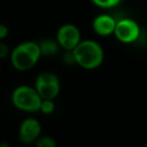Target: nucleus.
I'll return each mask as SVG.
<instances>
[{"label": "nucleus", "instance_id": "nucleus-1", "mask_svg": "<svg viewBox=\"0 0 147 147\" xmlns=\"http://www.w3.org/2000/svg\"><path fill=\"white\" fill-rule=\"evenodd\" d=\"M75 63L79 67L92 70L100 67L105 59V52L101 45L94 40H80L71 51Z\"/></svg>", "mask_w": 147, "mask_h": 147}, {"label": "nucleus", "instance_id": "nucleus-2", "mask_svg": "<svg viewBox=\"0 0 147 147\" xmlns=\"http://www.w3.org/2000/svg\"><path fill=\"white\" fill-rule=\"evenodd\" d=\"M10 62L13 67L20 71H26L33 68L39 59L41 57V52L39 44L36 41H23L18 44L9 53Z\"/></svg>", "mask_w": 147, "mask_h": 147}, {"label": "nucleus", "instance_id": "nucleus-3", "mask_svg": "<svg viewBox=\"0 0 147 147\" xmlns=\"http://www.w3.org/2000/svg\"><path fill=\"white\" fill-rule=\"evenodd\" d=\"M41 98L34 87L29 85H20L11 93L13 105L20 109L28 113H36L40 108Z\"/></svg>", "mask_w": 147, "mask_h": 147}, {"label": "nucleus", "instance_id": "nucleus-4", "mask_svg": "<svg viewBox=\"0 0 147 147\" xmlns=\"http://www.w3.org/2000/svg\"><path fill=\"white\" fill-rule=\"evenodd\" d=\"M33 87L36 88L41 99L54 100L60 93L61 84L59 77L55 74L45 71L38 75Z\"/></svg>", "mask_w": 147, "mask_h": 147}, {"label": "nucleus", "instance_id": "nucleus-5", "mask_svg": "<svg viewBox=\"0 0 147 147\" xmlns=\"http://www.w3.org/2000/svg\"><path fill=\"white\" fill-rule=\"evenodd\" d=\"M114 34L117 40L124 44H130L136 41L140 34V28L136 21L130 18H122L116 21Z\"/></svg>", "mask_w": 147, "mask_h": 147}, {"label": "nucleus", "instance_id": "nucleus-6", "mask_svg": "<svg viewBox=\"0 0 147 147\" xmlns=\"http://www.w3.org/2000/svg\"><path fill=\"white\" fill-rule=\"evenodd\" d=\"M80 40V30L75 24H63L59 28L56 32V41L65 51H72Z\"/></svg>", "mask_w": 147, "mask_h": 147}, {"label": "nucleus", "instance_id": "nucleus-7", "mask_svg": "<svg viewBox=\"0 0 147 147\" xmlns=\"http://www.w3.org/2000/svg\"><path fill=\"white\" fill-rule=\"evenodd\" d=\"M41 134V124L38 119L28 117L21 124L18 129V138L23 144L34 142Z\"/></svg>", "mask_w": 147, "mask_h": 147}, {"label": "nucleus", "instance_id": "nucleus-8", "mask_svg": "<svg viewBox=\"0 0 147 147\" xmlns=\"http://www.w3.org/2000/svg\"><path fill=\"white\" fill-rule=\"evenodd\" d=\"M116 25V20L108 15V14H101L98 15L92 23V28L94 32L99 36H110L114 33Z\"/></svg>", "mask_w": 147, "mask_h": 147}, {"label": "nucleus", "instance_id": "nucleus-9", "mask_svg": "<svg viewBox=\"0 0 147 147\" xmlns=\"http://www.w3.org/2000/svg\"><path fill=\"white\" fill-rule=\"evenodd\" d=\"M59 44L57 41L51 40V39H45L39 44L40 47V52H41V56H52L55 55L59 51Z\"/></svg>", "mask_w": 147, "mask_h": 147}, {"label": "nucleus", "instance_id": "nucleus-10", "mask_svg": "<svg viewBox=\"0 0 147 147\" xmlns=\"http://www.w3.org/2000/svg\"><path fill=\"white\" fill-rule=\"evenodd\" d=\"M36 145L38 147H55L56 146V141L54 140V138L49 137V136H41L34 141Z\"/></svg>", "mask_w": 147, "mask_h": 147}, {"label": "nucleus", "instance_id": "nucleus-11", "mask_svg": "<svg viewBox=\"0 0 147 147\" xmlns=\"http://www.w3.org/2000/svg\"><path fill=\"white\" fill-rule=\"evenodd\" d=\"M39 110L42 114H45V115L52 114L55 110V103H54V101L53 100H49V99H42L41 100V103H40Z\"/></svg>", "mask_w": 147, "mask_h": 147}, {"label": "nucleus", "instance_id": "nucleus-12", "mask_svg": "<svg viewBox=\"0 0 147 147\" xmlns=\"http://www.w3.org/2000/svg\"><path fill=\"white\" fill-rule=\"evenodd\" d=\"M91 1L100 8H111L121 3L122 0H91Z\"/></svg>", "mask_w": 147, "mask_h": 147}, {"label": "nucleus", "instance_id": "nucleus-13", "mask_svg": "<svg viewBox=\"0 0 147 147\" xmlns=\"http://www.w3.org/2000/svg\"><path fill=\"white\" fill-rule=\"evenodd\" d=\"M9 53H10V51H9L8 46L0 40V60L3 59V57H6V56H8Z\"/></svg>", "mask_w": 147, "mask_h": 147}, {"label": "nucleus", "instance_id": "nucleus-14", "mask_svg": "<svg viewBox=\"0 0 147 147\" xmlns=\"http://www.w3.org/2000/svg\"><path fill=\"white\" fill-rule=\"evenodd\" d=\"M8 33H9V29H8V26H7L6 24L0 23V40L5 39V38L8 36Z\"/></svg>", "mask_w": 147, "mask_h": 147}]
</instances>
